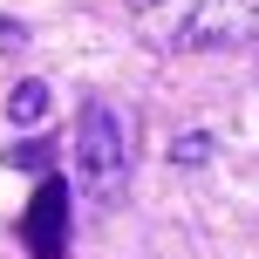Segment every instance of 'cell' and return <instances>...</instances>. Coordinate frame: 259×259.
I'll return each mask as SVG.
<instances>
[{"label":"cell","instance_id":"6da1fadb","mask_svg":"<svg viewBox=\"0 0 259 259\" xmlns=\"http://www.w3.org/2000/svg\"><path fill=\"white\" fill-rule=\"evenodd\" d=\"M137 27L164 55H219L259 41V0H137Z\"/></svg>","mask_w":259,"mask_h":259},{"label":"cell","instance_id":"3957f363","mask_svg":"<svg viewBox=\"0 0 259 259\" xmlns=\"http://www.w3.org/2000/svg\"><path fill=\"white\" fill-rule=\"evenodd\" d=\"M62 239H68V191L48 178L27 211V246H34V259H62Z\"/></svg>","mask_w":259,"mask_h":259},{"label":"cell","instance_id":"277c9868","mask_svg":"<svg viewBox=\"0 0 259 259\" xmlns=\"http://www.w3.org/2000/svg\"><path fill=\"white\" fill-rule=\"evenodd\" d=\"M7 116L14 123H41L48 116V89H41V82H21V89L7 96Z\"/></svg>","mask_w":259,"mask_h":259},{"label":"cell","instance_id":"5b68a950","mask_svg":"<svg viewBox=\"0 0 259 259\" xmlns=\"http://www.w3.org/2000/svg\"><path fill=\"white\" fill-rule=\"evenodd\" d=\"M7 164H14V170H48V143H14Z\"/></svg>","mask_w":259,"mask_h":259},{"label":"cell","instance_id":"8992f818","mask_svg":"<svg viewBox=\"0 0 259 259\" xmlns=\"http://www.w3.org/2000/svg\"><path fill=\"white\" fill-rule=\"evenodd\" d=\"M205 150H211L205 137H178V164H205Z\"/></svg>","mask_w":259,"mask_h":259},{"label":"cell","instance_id":"7a4b0ae2","mask_svg":"<svg viewBox=\"0 0 259 259\" xmlns=\"http://www.w3.org/2000/svg\"><path fill=\"white\" fill-rule=\"evenodd\" d=\"M75 164H82V184H89L96 205H116L123 198V184H130V143H123V123H116L109 103H82Z\"/></svg>","mask_w":259,"mask_h":259}]
</instances>
